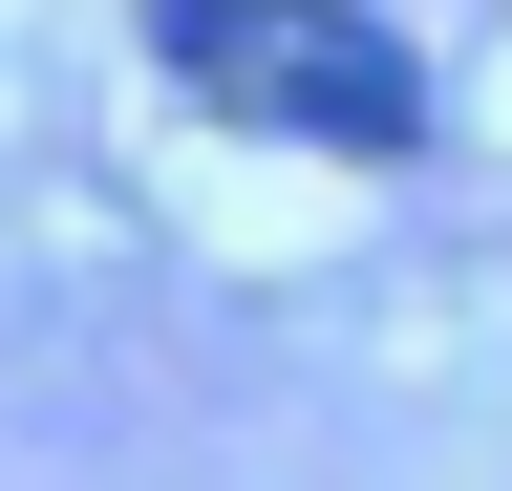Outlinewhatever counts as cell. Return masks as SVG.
<instances>
[{"label": "cell", "mask_w": 512, "mask_h": 491, "mask_svg": "<svg viewBox=\"0 0 512 491\" xmlns=\"http://www.w3.org/2000/svg\"><path fill=\"white\" fill-rule=\"evenodd\" d=\"M150 65L235 129H299V150H427V65L363 0H150Z\"/></svg>", "instance_id": "obj_1"}]
</instances>
